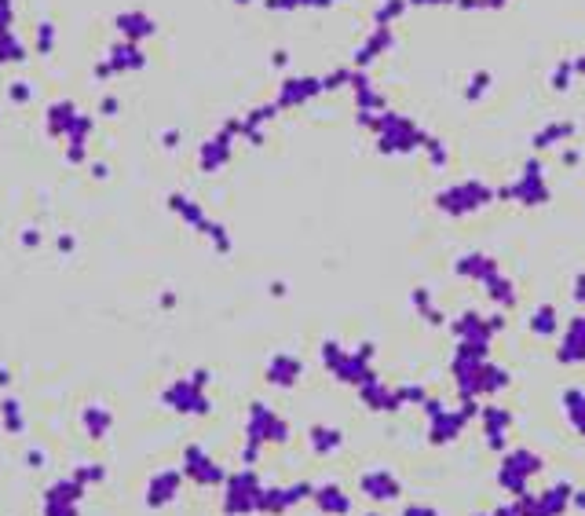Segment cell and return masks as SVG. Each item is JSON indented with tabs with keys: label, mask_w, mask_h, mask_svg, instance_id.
I'll list each match as a JSON object with an SVG mask.
<instances>
[{
	"label": "cell",
	"mask_w": 585,
	"mask_h": 516,
	"mask_svg": "<svg viewBox=\"0 0 585 516\" xmlns=\"http://www.w3.org/2000/svg\"><path fill=\"white\" fill-rule=\"evenodd\" d=\"M450 377H454L458 399H472V403H490L512 385V374L505 366L494 363L490 352L458 348V344H454V355H450Z\"/></svg>",
	"instance_id": "6da1fadb"
},
{
	"label": "cell",
	"mask_w": 585,
	"mask_h": 516,
	"mask_svg": "<svg viewBox=\"0 0 585 516\" xmlns=\"http://www.w3.org/2000/svg\"><path fill=\"white\" fill-rule=\"evenodd\" d=\"M479 407H483V403H472V399H454V403H447V399L432 396L425 407H421L428 443H432V447H450V443H458L461 436H465L468 425L479 418Z\"/></svg>",
	"instance_id": "7a4b0ae2"
},
{
	"label": "cell",
	"mask_w": 585,
	"mask_h": 516,
	"mask_svg": "<svg viewBox=\"0 0 585 516\" xmlns=\"http://www.w3.org/2000/svg\"><path fill=\"white\" fill-rule=\"evenodd\" d=\"M322 366H326V374H330L333 381H341V385L355 388V392H359L366 381L381 377L377 370H373L370 344L351 348V344H341V341H326L322 344Z\"/></svg>",
	"instance_id": "3957f363"
},
{
	"label": "cell",
	"mask_w": 585,
	"mask_h": 516,
	"mask_svg": "<svg viewBox=\"0 0 585 516\" xmlns=\"http://www.w3.org/2000/svg\"><path fill=\"white\" fill-rule=\"evenodd\" d=\"M289 440H293V429L278 410H271L260 399L249 403V410H245V465L249 469L256 465V454L264 447H282Z\"/></svg>",
	"instance_id": "277c9868"
},
{
	"label": "cell",
	"mask_w": 585,
	"mask_h": 516,
	"mask_svg": "<svg viewBox=\"0 0 585 516\" xmlns=\"http://www.w3.org/2000/svg\"><path fill=\"white\" fill-rule=\"evenodd\" d=\"M545 462L538 451H527V447H516V451H505L498 462V473H494V480H498V487L505 491V495L516 502V498L531 495L534 480L542 476Z\"/></svg>",
	"instance_id": "5b68a950"
},
{
	"label": "cell",
	"mask_w": 585,
	"mask_h": 516,
	"mask_svg": "<svg viewBox=\"0 0 585 516\" xmlns=\"http://www.w3.org/2000/svg\"><path fill=\"white\" fill-rule=\"evenodd\" d=\"M264 487L253 469H242L224 480V513L227 516H260V502H264Z\"/></svg>",
	"instance_id": "8992f818"
},
{
	"label": "cell",
	"mask_w": 585,
	"mask_h": 516,
	"mask_svg": "<svg viewBox=\"0 0 585 516\" xmlns=\"http://www.w3.org/2000/svg\"><path fill=\"white\" fill-rule=\"evenodd\" d=\"M359 495L370 502L373 509H388L395 506L399 498H403V480H399V473H392L388 465H370V469H362L359 473Z\"/></svg>",
	"instance_id": "52a82bcc"
},
{
	"label": "cell",
	"mask_w": 585,
	"mask_h": 516,
	"mask_svg": "<svg viewBox=\"0 0 585 516\" xmlns=\"http://www.w3.org/2000/svg\"><path fill=\"white\" fill-rule=\"evenodd\" d=\"M571 502H575V484L556 480L542 491L516 498V509H520V516H564L571 513Z\"/></svg>",
	"instance_id": "ba28073f"
},
{
	"label": "cell",
	"mask_w": 585,
	"mask_h": 516,
	"mask_svg": "<svg viewBox=\"0 0 585 516\" xmlns=\"http://www.w3.org/2000/svg\"><path fill=\"white\" fill-rule=\"evenodd\" d=\"M476 425H479V436H483V447H487L490 454H505L509 451V432H512V410L505 407V403H483L479 407V418H476Z\"/></svg>",
	"instance_id": "9c48e42d"
},
{
	"label": "cell",
	"mask_w": 585,
	"mask_h": 516,
	"mask_svg": "<svg viewBox=\"0 0 585 516\" xmlns=\"http://www.w3.org/2000/svg\"><path fill=\"white\" fill-rule=\"evenodd\" d=\"M205 381L209 377L198 370L194 377H180L165 388V403L180 414H209V396H205Z\"/></svg>",
	"instance_id": "30bf717a"
},
{
	"label": "cell",
	"mask_w": 585,
	"mask_h": 516,
	"mask_svg": "<svg viewBox=\"0 0 585 516\" xmlns=\"http://www.w3.org/2000/svg\"><path fill=\"white\" fill-rule=\"evenodd\" d=\"M501 319H483L479 312H465L454 323V341L458 348H476V352H490V341L498 337Z\"/></svg>",
	"instance_id": "8fae6325"
},
{
	"label": "cell",
	"mask_w": 585,
	"mask_h": 516,
	"mask_svg": "<svg viewBox=\"0 0 585 516\" xmlns=\"http://www.w3.org/2000/svg\"><path fill=\"white\" fill-rule=\"evenodd\" d=\"M315 484H289V487H264V502H260V516H286L297 506L311 502Z\"/></svg>",
	"instance_id": "7c38bea8"
},
{
	"label": "cell",
	"mask_w": 585,
	"mask_h": 516,
	"mask_svg": "<svg viewBox=\"0 0 585 516\" xmlns=\"http://www.w3.org/2000/svg\"><path fill=\"white\" fill-rule=\"evenodd\" d=\"M183 476H191L194 484L202 487H220L227 480V473L216 465V458L205 447H187V454H183Z\"/></svg>",
	"instance_id": "4fadbf2b"
},
{
	"label": "cell",
	"mask_w": 585,
	"mask_h": 516,
	"mask_svg": "<svg viewBox=\"0 0 585 516\" xmlns=\"http://www.w3.org/2000/svg\"><path fill=\"white\" fill-rule=\"evenodd\" d=\"M362 407L373 410V414H399L403 410V399H399V385H388L384 377H373L359 388Z\"/></svg>",
	"instance_id": "5bb4252c"
},
{
	"label": "cell",
	"mask_w": 585,
	"mask_h": 516,
	"mask_svg": "<svg viewBox=\"0 0 585 516\" xmlns=\"http://www.w3.org/2000/svg\"><path fill=\"white\" fill-rule=\"evenodd\" d=\"M556 359L564 366H585V315H575L556 337Z\"/></svg>",
	"instance_id": "9a60e30c"
},
{
	"label": "cell",
	"mask_w": 585,
	"mask_h": 516,
	"mask_svg": "<svg viewBox=\"0 0 585 516\" xmlns=\"http://www.w3.org/2000/svg\"><path fill=\"white\" fill-rule=\"evenodd\" d=\"M311 506L319 509L322 516H351L355 513V495L344 491L341 484H319L311 495Z\"/></svg>",
	"instance_id": "2e32d148"
},
{
	"label": "cell",
	"mask_w": 585,
	"mask_h": 516,
	"mask_svg": "<svg viewBox=\"0 0 585 516\" xmlns=\"http://www.w3.org/2000/svg\"><path fill=\"white\" fill-rule=\"evenodd\" d=\"M264 377H267V385H275V388H297L300 381H304V363H300L297 355L278 352V355H271Z\"/></svg>",
	"instance_id": "e0dca14e"
},
{
	"label": "cell",
	"mask_w": 585,
	"mask_h": 516,
	"mask_svg": "<svg viewBox=\"0 0 585 516\" xmlns=\"http://www.w3.org/2000/svg\"><path fill=\"white\" fill-rule=\"evenodd\" d=\"M560 414H564L567 425L585 440V388L582 385H571L560 392Z\"/></svg>",
	"instance_id": "ac0fdd59"
},
{
	"label": "cell",
	"mask_w": 585,
	"mask_h": 516,
	"mask_svg": "<svg viewBox=\"0 0 585 516\" xmlns=\"http://www.w3.org/2000/svg\"><path fill=\"white\" fill-rule=\"evenodd\" d=\"M308 447L319 458H333L344 451V432L337 425H311L308 429Z\"/></svg>",
	"instance_id": "d6986e66"
},
{
	"label": "cell",
	"mask_w": 585,
	"mask_h": 516,
	"mask_svg": "<svg viewBox=\"0 0 585 516\" xmlns=\"http://www.w3.org/2000/svg\"><path fill=\"white\" fill-rule=\"evenodd\" d=\"M180 484L183 476L176 473V469H165V473H158L154 480H150V506H169L172 498L180 495Z\"/></svg>",
	"instance_id": "ffe728a7"
},
{
	"label": "cell",
	"mask_w": 585,
	"mask_h": 516,
	"mask_svg": "<svg viewBox=\"0 0 585 516\" xmlns=\"http://www.w3.org/2000/svg\"><path fill=\"white\" fill-rule=\"evenodd\" d=\"M560 330H564V319L556 315V308H538V312L531 315V334L534 337H545V341H553V337H560Z\"/></svg>",
	"instance_id": "44dd1931"
},
{
	"label": "cell",
	"mask_w": 585,
	"mask_h": 516,
	"mask_svg": "<svg viewBox=\"0 0 585 516\" xmlns=\"http://www.w3.org/2000/svg\"><path fill=\"white\" fill-rule=\"evenodd\" d=\"M403 516H439L436 506H428V502H414V506H406Z\"/></svg>",
	"instance_id": "7402d4cb"
},
{
	"label": "cell",
	"mask_w": 585,
	"mask_h": 516,
	"mask_svg": "<svg viewBox=\"0 0 585 516\" xmlns=\"http://www.w3.org/2000/svg\"><path fill=\"white\" fill-rule=\"evenodd\" d=\"M479 516H520V509H516V502H505V506H498V509H490V513H479Z\"/></svg>",
	"instance_id": "603a6c76"
},
{
	"label": "cell",
	"mask_w": 585,
	"mask_h": 516,
	"mask_svg": "<svg viewBox=\"0 0 585 516\" xmlns=\"http://www.w3.org/2000/svg\"><path fill=\"white\" fill-rule=\"evenodd\" d=\"M571 513L585 516V491H578V487H575V502H571Z\"/></svg>",
	"instance_id": "cb8c5ba5"
},
{
	"label": "cell",
	"mask_w": 585,
	"mask_h": 516,
	"mask_svg": "<svg viewBox=\"0 0 585 516\" xmlns=\"http://www.w3.org/2000/svg\"><path fill=\"white\" fill-rule=\"evenodd\" d=\"M578 286H582V290H575V297H578V301H585V275L578 279Z\"/></svg>",
	"instance_id": "d4e9b609"
},
{
	"label": "cell",
	"mask_w": 585,
	"mask_h": 516,
	"mask_svg": "<svg viewBox=\"0 0 585 516\" xmlns=\"http://www.w3.org/2000/svg\"><path fill=\"white\" fill-rule=\"evenodd\" d=\"M362 516H388V509H370V513H362Z\"/></svg>",
	"instance_id": "484cf974"
}]
</instances>
